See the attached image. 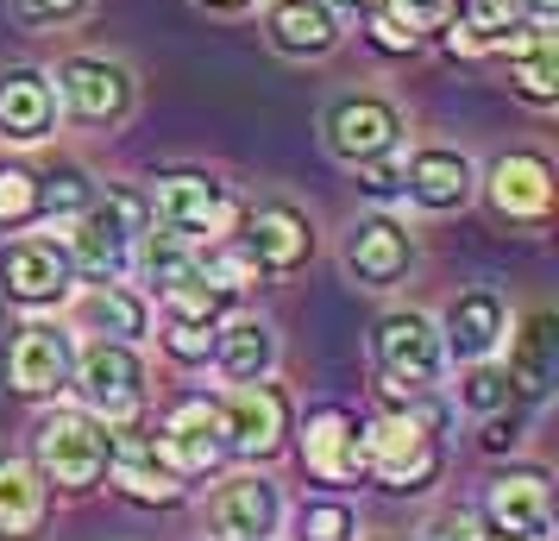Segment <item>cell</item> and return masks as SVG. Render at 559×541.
<instances>
[{"mask_svg": "<svg viewBox=\"0 0 559 541\" xmlns=\"http://www.w3.org/2000/svg\"><path fill=\"white\" fill-rule=\"evenodd\" d=\"M145 233V202L132 189H107V202H88L70 233V264L88 271L95 284H114L132 258V239Z\"/></svg>", "mask_w": 559, "mask_h": 541, "instance_id": "cell-2", "label": "cell"}, {"mask_svg": "<svg viewBox=\"0 0 559 541\" xmlns=\"http://www.w3.org/2000/svg\"><path fill=\"white\" fill-rule=\"evenodd\" d=\"M70 378H76L88 415H107V422H127V415H139V403H145V365L132 353V340L102 334L76 365H70Z\"/></svg>", "mask_w": 559, "mask_h": 541, "instance_id": "cell-4", "label": "cell"}, {"mask_svg": "<svg viewBox=\"0 0 559 541\" xmlns=\"http://www.w3.org/2000/svg\"><path fill=\"white\" fill-rule=\"evenodd\" d=\"M207 7H252V0H207Z\"/></svg>", "mask_w": 559, "mask_h": 541, "instance_id": "cell-43", "label": "cell"}, {"mask_svg": "<svg viewBox=\"0 0 559 541\" xmlns=\"http://www.w3.org/2000/svg\"><path fill=\"white\" fill-rule=\"evenodd\" d=\"M509 440H515V422H490L484 428V447H509Z\"/></svg>", "mask_w": 559, "mask_h": 541, "instance_id": "cell-41", "label": "cell"}, {"mask_svg": "<svg viewBox=\"0 0 559 541\" xmlns=\"http://www.w3.org/2000/svg\"><path fill=\"white\" fill-rule=\"evenodd\" d=\"M88 0H20V13H32V20H76Z\"/></svg>", "mask_w": 559, "mask_h": 541, "instance_id": "cell-39", "label": "cell"}, {"mask_svg": "<svg viewBox=\"0 0 559 541\" xmlns=\"http://www.w3.org/2000/svg\"><path fill=\"white\" fill-rule=\"evenodd\" d=\"M283 522V497L264 479H227L207 497V529L221 541H271Z\"/></svg>", "mask_w": 559, "mask_h": 541, "instance_id": "cell-9", "label": "cell"}, {"mask_svg": "<svg viewBox=\"0 0 559 541\" xmlns=\"http://www.w3.org/2000/svg\"><path fill=\"white\" fill-rule=\"evenodd\" d=\"M82 321L95 328V334H114V340H139L145 334V303L120 284H102L88 303H82Z\"/></svg>", "mask_w": 559, "mask_h": 541, "instance_id": "cell-28", "label": "cell"}, {"mask_svg": "<svg viewBox=\"0 0 559 541\" xmlns=\"http://www.w3.org/2000/svg\"><path fill=\"white\" fill-rule=\"evenodd\" d=\"M157 227L182 233V239H202V233L221 227V214H227V196H221V183L202 177V170H170V177L157 183Z\"/></svg>", "mask_w": 559, "mask_h": 541, "instance_id": "cell-16", "label": "cell"}, {"mask_svg": "<svg viewBox=\"0 0 559 541\" xmlns=\"http://www.w3.org/2000/svg\"><path fill=\"white\" fill-rule=\"evenodd\" d=\"M70 365H76L70 334H63V328H51V321H32V328H20L13 353H7L13 390H26V397H51V390H63V385H70Z\"/></svg>", "mask_w": 559, "mask_h": 541, "instance_id": "cell-12", "label": "cell"}, {"mask_svg": "<svg viewBox=\"0 0 559 541\" xmlns=\"http://www.w3.org/2000/svg\"><path fill=\"white\" fill-rule=\"evenodd\" d=\"M32 447H38V472L63 491H88L107 472V422H95L88 410H51Z\"/></svg>", "mask_w": 559, "mask_h": 541, "instance_id": "cell-3", "label": "cell"}, {"mask_svg": "<svg viewBox=\"0 0 559 541\" xmlns=\"http://www.w3.org/2000/svg\"><path fill=\"white\" fill-rule=\"evenodd\" d=\"M164 346H170V360L202 365L207 353H214V328H189V321H170V328H164Z\"/></svg>", "mask_w": 559, "mask_h": 541, "instance_id": "cell-37", "label": "cell"}, {"mask_svg": "<svg viewBox=\"0 0 559 541\" xmlns=\"http://www.w3.org/2000/svg\"><path fill=\"white\" fill-rule=\"evenodd\" d=\"M440 360H447V346H440L428 315L408 309V315H383L378 321V365L390 390H428L440 378Z\"/></svg>", "mask_w": 559, "mask_h": 541, "instance_id": "cell-6", "label": "cell"}, {"mask_svg": "<svg viewBox=\"0 0 559 541\" xmlns=\"http://www.w3.org/2000/svg\"><path fill=\"white\" fill-rule=\"evenodd\" d=\"M509 77H515V89L528 95V102H559V57H554V32H540L534 45H522V51H509Z\"/></svg>", "mask_w": 559, "mask_h": 541, "instance_id": "cell-29", "label": "cell"}, {"mask_svg": "<svg viewBox=\"0 0 559 541\" xmlns=\"http://www.w3.org/2000/svg\"><path fill=\"white\" fill-rule=\"evenodd\" d=\"M157 454L170 460V472L195 479V472H214L227 460V435H221V410L207 397H189L170 410V422L157 428Z\"/></svg>", "mask_w": 559, "mask_h": 541, "instance_id": "cell-7", "label": "cell"}, {"mask_svg": "<svg viewBox=\"0 0 559 541\" xmlns=\"http://www.w3.org/2000/svg\"><path fill=\"white\" fill-rule=\"evenodd\" d=\"M497 340H503V303H497L490 290H472V296H459L453 309H447L440 346H447L453 360H484Z\"/></svg>", "mask_w": 559, "mask_h": 541, "instance_id": "cell-22", "label": "cell"}, {"mask_svg": "<svg viewBox=\"0 0 559 541\" xmlns=\"http://www.w3.org/2000/svg\"><path fill=\"white\" fill-rule=\"evenodd\" d=\"M145 278H152L157 296L189 284V278H202V271H195V239H182V233H170V227H152L145 233Z\"/></svg>", "mask_w": 559, "mask_h": 541, "instance_id": "cell-27", "label": "cell"}, {"mask_svg": "<svg viewBox=\"0 0 559 541\" xmlns=\"http://www.w3.org/2000/svg\"><path fill=\"white\" fill-rule=\"evenodd\" d=\"M353 510L346 504H308L296 516V541H353Z\"/></svg>", "mask_w": 559, "mask_h": 541, "instance_id": "cell-33", "label": "cell"}, {"mask_svg": "<svg viewBox=\"0 0 559 541\" xmlns=\"http://www.w3.org/2000/svg\"><path fill=\"white\" fill-rule=\"evenodd\" d=\"M490 541H515V536H490Z\"/></svg>", "mask_w": 559, "mask_h": 541, "instance_id": "cell-45", "label": "cell"}, {"mask_svg": "<svg viewBox=\"0 0 559 541\" xmlns=\"http://www.w3.org/2000/svg\"><path fill=\"white\" fill-rule=\"evenodd\" d=\"M88 202H95V189H88V177L76 164H63V170H51L38 183V214H82Z\"/></svg>", "mask_w": 559, "mask_h": 541, "instance_id": "cell-31", "label": "cell"}, {"mask_svg": "<svg viewBox=\"0 0 559 541\" xmlns=\"http://www.w3.org/2000/svg\"><path fill=\"white\" fill-rule=\"evenodd\" d=\"M107 466L132 504H177L182 497V472H170V460L157 454V435H145V428L107 435Z\"/></svg>", "mask_w": 559, "mask_h": 541, "instance_id": "cell-8", "label": "cell"}, {"mask_svg": "<svg viewBox=\"0 0 559 541\" xmlns=\"http://www.w3.org/2000/svg\"><path fill=\"white\" fill-rule=\"evenodd\" d=\"M239 246H246L264 271H296V264L314 252V227H308L289 202H271V208H258V214H246Z\"/></svg>", "mask_w": 559, "mask_h": 541, "instance_id": "cell-17", "label": "cell"}, {"mask_svg": "<svg viewBox=\"0 0 559 541\" xmlns=\"http://www.w3.org/2000/svg\"><path fill=\"white\" fill-rule=\"evenodd\" d=\"M51 120H57L51 77H38V70H7L0 77V139L32 145V139L51 132Z\"/></svg>", "mask_w": 559, "mask_h": 541, "instance_id": "cell-19", "label": "cell"}, {"mask_svg": "<svg viewBox=\"0 0 559 541\" xmlns=\"http://www.w3.org/2000/svg\"><path fill=\"white\" fill-rule=\"evenodd\" d=\"M484 529L515 541H547L554 529V504H547V472H509L484 497Z\"/></svg>", "mask_w": 559, "mask_h": 541, "instance_id": "cell-10", "label": "cell"}, {"mask_svg": "<svg viewBox=\"0 0 559 541\" xmlns=\"http://www.w3.org/2000/svg\"><path fill=\"white\" fill-rule=\"evenodd\" d=\"M57 89H63L70 114H82V120H120L132 107V77L107 57H70L57 70Z\"/></svg>", "mask_w": 559, "mask_h": 541, "instance_id": "cell-15", "label": "cell"}, {"mask_svg": "<svg viewBox=\"0 0 559 541\" xmlns=\"http://www.w3.org/2000/svg\"><path fill=\"white\" fill-rule=\"evenodd\" d=\"M490 202L503 208L509 221H547V208H554V170H547V157L540 152L497 157V170H490Z\"/></svg>", "mask_w": 559, "mask_h": 541, "instance_id": "cell-18", "label": "cell"}, {"mask_svg": "<svg viewBox=\"0 0 559 541\" xmlns=\"http://www.w3.org/2000/svg\"><path fill=\"white\" fill-rule=\"evenodd\" d=\"M408 258H415V239H408V227H396L390 214L358 221L353 239H346V271H353L365 290H390L408 271Z\"/></svg>", "mask_w": 559, "mask_h": 541, "instance_id": "cell-13", "label": "cell"}, {"mask_svg": "<svg viewBox=\"0 0 559 541\" xmlns=\"http://www.w3.org/2000/svg\"><path fill=\"white\" fill-rule=\"evenodd\" d=\"M515 7H522V13H528V26H554V13H559V0H515Z\"/></svg>", "mask_w": 559, "mask_h": 541, "instance_id": "cell-40", "label": "cell"}, {"mask_svg": "<svg viewBox=\"0 0 559 541\" xmlns=\"http://www.w3.org/2000/svg\"><path fill=\"white\" fill-rule=\"evenodd\" d=\"M321 7H328V13H371L378 0H321Z\"/></svg>", "mask_w": 559, "mask_h": 541, "instance_id": "cell-42", "label": "cell"}, {"mask_svg": "<svg viewBox=\"0 0 559 541\" xmlns=\"http://www.w3.org/2000/svg\"><path fill=\"white\" fill-rule=\"evenodd\" d=\"M302 460H308V472L328 479V485L353 479L358 472V422H353V410H314L308 415Z\"/></svg>", "mask_w": 559, "mask_h": 541, "instance_id": "cell-20", "label": "cell"}, {"mask_svg": "<svg viewBox=\"0 0 559 541\" xmlns=\"http://www.w3.org/2000/svg\"><path fill=\"white\" fill-rule=\"evenodd\" d=\"M45 522V485L20 460H0V536H32Z\"/></svg>", "mask_w": 559, "mask_h": 541, "instance_id": "cell-26", "label": "cell"}, {"mask_svg": "<svg viewBox=\"0 0 559 541\" xmlns=\"http://www.w3.org/2000/svg\"><path fill=\"white\" fill-rule=\"evenodd\" d=\"M221 410V435H227V454H246V460H264V454H277L283 435H289V403H283L277 385H233L227 403H214Z\"/></svg>", "mask_w": 559, "mask_h": 541, "instance_id": "cell-5", "label": "cell"}, {"mask_svg": "<svg viewBox=\"0 0 559 541\" xmlns=\"http://www.w3.org/2000/svg\"><path fill=\"white\" fill-rule=\"evenodd\" d=\"M70 252L51 246V239H20V246H7L0 258V278H7V296H20V303H63L70 296Z\"/></svg>", "mask_w": 559, "mask_h": 541, "instance_id": "cell-14", "label": "cell"}, {"mask_svg": "<svg viewBox=\"0 0 559 541\" xmlns=\"http://www.w3.org/2000/svg\"><path fill=\"white\" fill-rule=\"evenodd\" d=\"M340 38V26H333V13L321 7V0H277L271 7V45L289 57H321Z\"/></svg>", "mask_w": 559, "mask_h": 541, "instance_id": "cell-24", "label": "cell"}, {"mask_svg": "<svg viewBox=\"0 0 559 541\" xmlns=\"http://www.w3.org/2000/svg\"><path fill=\"white\" fill-rule=\"evenodd\" d=\"M371 38H378L383 51H415V32L396 26V20H390L383 7H371Z\"/></svg>", "mask_w": 559, "mask_h": 541, "instance_id": "cell-38", "label": "cell"}, {"mask_svg": "<svg viewBox=\"0 0 559 541\" xmlns=\"http://www.w3.org/2000/svg\"><path fill=\"white\" fill-rule=\"evenodd\" d=\"M440 422L447 415L421 403V390L403 397L390 422L358 428V472H371L383 491H428L440 479Z\"/></svg>", "mask_w": 559, "mask_h": 541, "instance_id": "cell-1", "label": "cell"}, {"mask_svg": "<svg viewBox=\"0 0 559 541\" xmlns=\"http://www.w3.org/2000/svg\"><path fill=\"white\" fill-rule=\"evenodd\" d=\"M503 403H509V372H497V365H478V372L465 378V410L490 415V410H503Z\"/></svg>", "mask_w": 559, "mask_h": 541, "instance_id": "cell-35", "label": "cell"}, {"mask_svg": "<svg viewBox=\"0 0 559 541\" xmlns=\"http://www.w3.org/2000/svg\"><path fill=\"white\" fill-rule=\"evenodd\" d=\"M396 132H403V120H396V107L378 102V95L333 102V114H328V145H333V157H346V164L396 152Z\"/></svg>", "mask_w": 559, "mask_h": 541, "instance_id": "cell-11", "label": "cell"}, {"mask_svg": "<svg viewBox=\"0 0 559 541\" xmlns=\"http://www.w3.org/2000/svg\"><path fill=\"white\" fill-rule=\"evenodd\" d=\"M358 183H365L371 196H403L408 189V157H396V152L365 157V164H358Z\"/></svg>", "mask_w": 559, "mask_h": 541, "instance_id": "cell-34", "label": "cell"}, {"mask_svg": "<svg viewBox=\"0 0 559 541\" xmlns=\"http://www.w3.org/2000/svg\"><path fill=\"white\" fill-rule=\"evenodd\" d=\"M421 7H433V13H447V7H453V0H421Z\"/></svg>", "mask_w": 559, "mask_h": 541, "instance_id": "cell-44", "label": "cell"}, {"mask_svg": "<svg viewBox=\"0 0 559 541\" xmlns=\"http://www.w3.org/2000/svg\"><path fill=\"white\" fill-rule=\"evenodd\" d=\"M38 214V177L20 164H0V227H20Z\"/></svg>", "mask_w": 559, "mask_h": 541, "instance_id": "cell-32", "label": "cell"}, {"mask_svg": "<svg viewBox=\"0 0 559 541\" xmlns=\"http://www.w3.org/2000/svg\"><path fill=\"white\" fill-rule=\"evenodd\" d=\"M428 541H490V529H484L478 510H465V504H459V510H440L428 522Z\"/></svg>", "mask_w": 559, "mask_h": 541, "instance_id": "cell-36", "label": "cell"}, {"mask_svg": "<svg viewBox=\"0 0 559 541\" xmlns=\"http://www.w3.org/2000/svg\"><path fill=\"white\" fill-rule=\"evenodd\" d=\"M195 271H202V284H214V290H227V296H233V290L258 284V271H264V264H258V258L239 246V233H233V239H214L207 252H195Z\"/></svg>", "mask_w": 559, "mask_h": 541, "instance_id": "cell-30", "label": "cell"}, {"mask_svg": "<svg viewBox=\"0 0 559 541\" xmlns=\"http://www.w3.org/2000/svg\"><path fill=\"white\" fill-rule=\"evenodd\" d=\"M403 196H415V202L433 208V214L459 208L465 196H472V164H465V152H447V145L415 152L408 157V189Z\"/></svg>", "mask_w": 559, "mask_h": 541, "instance_id": "cell-21", "label": "cell"}, {"mask_svg": "<svg viewBox=\"0 0 559 541\" xmlns=\"http://www.w3.org/2000/svg\"><path fill=\"white\" fill-rule=\"evenodd\" d=\"M214 360H221V372H227L233 385H252V378H264V372H271V360H277V340H271V328H264V321H233V328H221V334H214Z\"/></svg>", "mask_w": 559, "mask_h": 541, "instance_id": "cell-25", "label": "cell"}, {"mask_svg": "<svg viewBox=\"0 0 559 541\" xmlns=\"http://www.w3.org/2000/svg\"><path fill=\"white\" fill-rule=\"evenodd\" d=\"M559 372V334H554V315H528V328L515 340V360H509V390L515 397H547Z\"/></svg>", "mask_w": 559, "mask_h": 541, "instance_id": "cell-23", "label": "cell"}]
</instances>
